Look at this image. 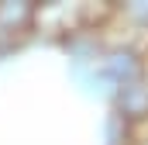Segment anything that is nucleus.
<instances>
[{
  "mask_svg": "<svg viewBox=\"0 0 148 145\" xmlns=\"http://www.w3.org/2000/svg\"><path fill=\"white\" fill-rule=\"evenodd\" d=\"M100 69L107 72V79H110L114 86H121V83L145 79L148 76V59H145V52L134 41H107L103 59H100Z\"/></svg>",
  "mask_w": 148,
  "mask_h": 145,
  "instance_id": "f257e3e1",
  "label": "nucleus"
},
{
  "mask_svg": "<svg viewBox=\"0 0 148 145\" xmlns=\"http://www.w3.org/2000/svg\"><path fill=\"white\" fill-rule=\"evenodd\" d=\"M76 28H79V3L48 0V3H38V10H35V31H31V35L62 41L66 35H73Z\"/></svg>",
  "mask_w": 148,
  "mask_h": 145,
  "instance_id": "f03ea898",
  "label": "nucleus"
},
{
  "mask_svg": "<svg viewBox=\"0 0 148 145\" xmlns=\"http://www.w3.org/2000/svg\"><path fill=\"white\" fill-rule=\"evenodd\" d=\"M110 104H114V114L124 124H131V128L148 124V76L145 79H134V83H121L114 90Z\"/></svg>",
  "mask_w": 148,
  "mask_h": 145,
  "instance_id": "7ed1b4c3",
  "label": "nucleus"
},
{
  "mask_svg": "<svg viewBox=\"0 0 148 145\" xmlns=\"http://www.w3.org/2000/svg\"><path fill=\"white\" fill-rule=\"evenodd\" d=\"M35 0H0V41H24L35 31Z\"/></svg>",
  "mask_w": 148,
  "mask_h": 145,
  "instance_id": "20e7f679",
  "label": "nucleus"
},
{
  "mask_svg": "<svg viewBox=\"0 0 148 145\" xmlns=\"http://www.w3.org/2000/svg\"><path fill=\"white\" fill-rule=\"evenodd\" d=\"M69 76H73V83L86 93V97H100V100H110L114 97V86L110 79H107V72L100 69V62H93V66H69Z\"/></svg>",
  "mask_w": 148,
  "mask_h": 145,
  "instance_id": "39448f33",
  "label": "nucleus"
},
{
  "mask_svg": "<svg viewBox=\"0 0 148 145\" xmlns=\"http://www.w3.org/2000/svg\"><path fill=\"white\" fill-rule=\"evenodd\" d=\"M117 17L127 28L148 31V0H124V3H117Z\"/></svg>",
  "mask_w": 148,
  "mask_h": 145,
  "instance_id": "423d86ee",
  "label": "nucleus"
},
{
  "mask_svg": "<svg viewBox=\"0 0 148 145\" xmlns=\"http://www.w3.org/2000/svg\"><path fill=\"white\" fill-rule=\"evenodd\" d=\"M103 142L107 145H134V128L124 124V121L110 110L107 121H103Z\"/></svg>",
  "mask_w": 148,
  "mask_h": 145,
  "instance_id": "0eeeda50",
  "label": "nucleus"
},
{
  "mask_svg": "<svg viewBox=\"0 0 148 145\" xmlns=\"http://www.w3.org/2000/svg\"><path fill=\"white\" fill-rule=\"evenodd\" d=\"M138 145H148V142H138Z\"/></svg>",
  "mask_w": 148,
  "mask_h": 145,
  "instance_id": "6e6552de",
  "label": "nucleus"
}]
</instances>
